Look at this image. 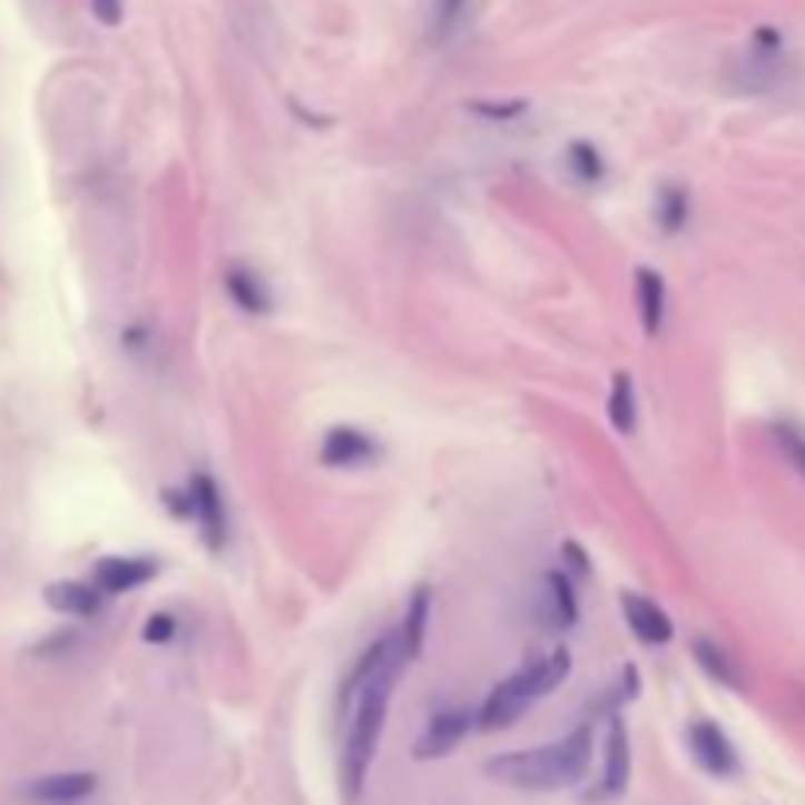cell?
I'll return each mask as SVG.
<instances>
[{
    "label": "cell",
    "instance_id": "52a82bcc",
    "mask_svg": "<svg viewBox=\"0 0 805 805\" xmlns=\"http://www.w3.org/2000/svg\"><path fill=\"white\" fill-rule=\"evenodd\" d=\"M382 457V444L370 436V432L354 429V424H338L323 436V449H318V464L323 468H362L374 464Z\"/></svg>",
    "mask_w": 805,
    "mask_h": 805
},
{
    "label": "cell",
    "instance_id": "8fae6325",
    "mask_svg": "<svg viewBox=\"0 0 805 805\" xmlns=\"http://www.w3.org/2000/svg\"><path fill=\"white\" fill-rule=\"evenodd\" d=\"M154 573H158L154 558H102V562L95 566V586H99L107 598H115V593H130L138 590V586H146Z\"/></svg>",
    "mask_w": 805,
    "mask_h": 805
},
{
    "label": "cell",
    "instance_id": "d6986e66",
    "mask_svg": "<svg viewBox=\"0 0 805 805\" xmlns=\"http://www.w3.org/2000/svg\"><path fill=\"white\" fill-rule=\"evenodd\" d=\"M691 216V197L680 189V185H665L660 197H656V225L665 233H680Z\"/></svg>",
    "mask_w": 805,
    "mask_h": 805
},
{
    "label": "cell",
    "instance_id": "4316f807",
    "mask_svg": "<svg viewBox=\"0 0 805 805\" xmlns=\"http://www.w3.org/2000/svg\"><path fill=\"white\" fill-rule=\"evenodd\" d=\"M562 554L570 558V570H573V573H586V570H590V562H586V550H581L578 542H566Z\"/></svg>",
    "mask_w": 805,
    "mask_h": 805
},
{
    "label": "cell",
    "instance_id": "9a60e30c",
    "mask_svg": "<svg viewBox=\"0 0 805 805\" xmlns=\"http://www.w3.org/2000/svg\"><path fill=\"white\" fill-rule=\"evenodd\" d=\"M691 656H696V665L704 668V673L711 676L719 688L743 691V673H739V665H735V656H730L727 648L715 645L711 637H696V640H691Z\"/></svg>",
    "mask_w": 805,
    "mask_h": 805
},
{
    "label": "cell",
    "instance_id": "5bb4252c",
    "mask_svg": "<svg viewBox=\"0 0 805 805\" xmlns=\"http://www.w3.org/2000/svg\"><path fill=\"white\" fill-rule=\"evenodd\" d=\"M665 307H668L665 275L652 272V267H637V311L648 338H656V331L665 326Z\"/></svg>",
    "mask_w": 805,
    "mask_h": 805
},
{
    "label": "cell",
    "instance_id": "44dd1931",
    "mask_svg": "<svg viewBox=\"0 0 805 805\" xmlns=\"http://www.w3.org/2000/svg\"><path fill=\"white\" fill-rule=\"evenodd\" d=\"M468 12V0H432V40H452Z\"/></svg>",
    "mask_w": 805,
    "mask_h": 805
},
{
    "label": "cell",
    "instance_id": "e0dca14e",
    "mask_svg": "<svg viewBox=\"0 0 805 805\" xmlns=\"http://www.w3.org/2000/svg\"><path fill=\"white\" fill-rule=\"evenodd\" d=\"M225 287H228V300L240 311H248V315H267V311H272V295H267L264 279H259L252 267H228Z\"/></svg>",
    "mask_w": 805,
    "mask_h": 805
},
{
    "label": "cell",
    "instance_id": "603a6c76",
    "mask_svg": "<svg viewBox=\"0 0 805 805\" xmlns=\"http://www.w3.org/2000/svg\"><path fill=\"white\" fill-rule=\"evenodd\" d=\"M774 444L786 457V464L805 480V432H797L794 424H774Z\"/></svg>",
    "mask_w": 805,
    "mask_h": 805
},
{
    "label": "cell",
    "instance_id": "2e32d148",
    "mask_svg": "<svg viewBox=\"0 0 805 805\" xmlns=\"http://www.w3.org/2000/svg\"><path fill=\"white\" fill-rule=\"evenodd\" d=\"M429 609H432L429 586H416L413 598H409V606H405V617H401V629H397V640H401V652H405V660H416V656H421L424 632H429Z\"/></svg>",
    "mask_w": 805,
    "mask_h": 805
},
{
    "label": "cell",
    "instance_id": "7402d4cb",
    "mask_svg": "<svg viewBox=\"0 0 805 805\" xmlns=\"http://www.w3.org/2000/svg\"><path fill=\"white\" fill-rule=\"evenodd\" d=\"M637 691H640V676H637V668L632 665H625V673L613 680V688L606 691V699H598V711H609V715H617L621 711V704H629V699H637Z\"/></svg>",
    "mask_w": 805,
    "mask_h": 805
},
{
    "label": "cell",
    "instance_id": "ac0fdd59",
    "mask_svg": "<svg viewBox=\"0 0 805 805\" xmlns=\"http://www.w3.org/2000/svg\"><path fill=\"white\" fill-rule=\"evenodd\" d=\"M609 424L621 436H629L637 429V390H632L629 374H613V385H609Z\"/></svg>",
    "mask_w": 805,
    "mask_h": 805
},
{
    "label": "cell",
    "instance_id": "30bf717a",
    "mask_svg": "<svg viewBox=\"0 0 805 805\" xmlns=\"http://www.w3.org/2000/svg\"><path fill=\"white\" fill-rule=\"evenodd\" d=\"M621 613H625V625H629L632 637H637L640 645H668V640H673V632H676L673 617L656 606V601H648L645 593L625 590L621 593Z\"/></svg>",
    "mask_w": 805,
    "mask_h": 805
},
{
    "label": "cell",
    "instance_id": "6da1fadb",
    "mask_svg": "<svg viewBox=\"0 0 805 805\" xmlns=\"http://www.w3.org/2000/svg\"><path fill=\"white\" fill-rule=\"evenodd\" d=\"M593 755V735L590 727L570 730L566 739L547 743L534 750H516V755H499L488 763V778L511 789H534V794H550V789H566L573 782L586 778Z\"/></svg>",
    "mask_w": 805,
    "mask_h": 805
},
{
    "label": "cell",
    "instance_id": "484cf974",
    "mask_svg": "<svg viewBox=\"0 0 805 805\" xmlns=\"http://www.w3.org/2000/svg\"><path fill=\"white\" fill-rule=\"evenodd\" d=\"M91 12L102 20L107 28L122 24V0H91Z\"/></svg>",
    "mask_w": 805,
    "mask_h": 805
},
{
    "label": "cell",
    "instance_id": "8992f818",
    "mask_svg": "<svg viewBox=\"0 0 805 805\" xmlns=\"http://www.w3.org/2000/svg\"><path fill=\"white\" fill-rule=\"evenodd\" d=\"M472 719L475 715L464 711V707H444V711H436L429 719V727L421 730V739H416V747H413V758L416 763H429V758L452 755V750L460 747V739L472 730Z\"/></svg>",
    "mask_w": 805,
    "mask_h": 805
},
{
    "label": "cell",
    "instance_id": "277c9868",
    "mask_svg": "<svg viewBox=\"0 0 805 805\" xmlns=\"http://www.w3.org/2000/svg\"><path fill=\"white\" fill-rule=\"evenodd\" d=\"M688 750L696 766L711 778H735L739 774V750L727 739V730L711 719H696L688 727Z\"/></svg>",
    "mask_w": 805,
    "mask_h": 805
},
{
    "label": "cell",
    "instance_id": "9c48e42d",
    "mask_svg": "<svg viewBox=\"0 0 805 805\" xmlns=\"http://www.w3.org/2000/svg\"><path fill=\"white\" fill-rule=\"evenodd\" d=\"M99 789V778L91 770H67V774H43V778L28 782L20 794L28 802H40V805H76L84 797H91Z\"/></svg>",
    "mask_w": 805,
    "mask_h": 805
},
{
    "label": "cell",
    "instance_id": "5b68a950",
    "mask_svg": "<svg viewBox=\"0 0 805 805\" xmlns=\"http://www.w3.org/2000/svg\"><path fill=\"white\" fill-rule=\"evenodd\" d=\"M629 766H632L629 735H625V719L621 711H617L609 715V730H606V770H601L598 789L586 794V802H613V797H621L625 786H629Z\"/></svg>",
    "mask_w": 805,
    "mask_h": 805
},
{
    "label": "cell",
    "instance_id": "d4e9b609",
    "mask_svg": "<svg viewBox=\"0 0 805 805\" xmlns=\"http://www.w3.org/2000/svg\"><path fill=\"white\" fill-rule=\"evenodd\" d=\"M475 115L495 118V122H507V118H519L527 110V102H472Z\"/></svg>",
    "mask_w": 805,
    "mask_h": 805
},
{
    "label": "cell",
    "instance_id": "4fadbf2b",
    "mask_svg": "<svg viewBox=\"0 0 805 805\" xmlns=\"http://www.w3.org/2000/svg\"><path fill=\"white\" fill-rule=\"evenodd\" d=\"M43 601L63 617H95L107 601V593L91 581H51L43 590Z\"/></svg>",
    "mask_w": 805,
    "mask_h": 805
},
{
    "label": "cell",
    "instance_id": "cb8c5ba5",
    "mask_svg": "<svg viewBox=\"0 0 805 805\" xmlns=\"http://www.w3.org/2000/svg\"><path fill=\"white\" fill-rule=\"evenodd\" d=\"M177 632V621L169 613H154L150 621H146V629H141V637L150 640V645H166L169 637Z\"/></svg>",
    "mask_w": 805,
    "mask_h": 805
},
{
    "label": "cell",
    "instance_id": "3957f363",
    "mask_svg": "<svg viewBox=\"0 0 805 805\" xmlns=\"http://www.w3.org/2000/svg\"><path fill=\"white\" fill-rule=\"evenodd\" d=\"M566 676H570V652H566V648H554L550 656H542L534 665L519 668L516 676H507L503 684H495V688L488 691V699H483L480 715H475V727L507 730L527 707L534 704V699L550 696Z\"/></svg>",
    "mask_w": 805,
    "mask_h": 805
},
{
    "label": "cell",
    "instance_id": "7a4b0ae2",
    "mask_svg": "<svg viewBox=\"0 0 805 805\" xmlns=\"http://www.w3.org/2000/svg\"><path fill=\"white\" fill-rule=\"evenodd\" d=\"M397 665H390L382 676L365 684L362 696L354 704V719H350V735H346V750H342V782H346V797L357 802L365 786V774L374 766L377 755V743H382V730H385V711H390V696H393V680H397Z\"/></svg>",
    "mask_w": 805,
    "mask_h": 805
},
{
    "label": "cell",
    "instance_id": "7c38bea8",
    "mask_svg": "<svg viewBox=\"0 0 805 805\" xmlns=\"http://www.w3.org/2000/svg\"><path fill=\"white\" fill-rule=\"evenodd\" d=\"M539 617L547 629H573L578 625V593L562 570H550L542 578V606Z\"/></svg>",
    "mask_w": 805,
    "mask_h": 805
},
{
    "label": "cell",
    "instance_id": "ba28073f",
    "mask_svg": "<svg viewBox=\"0 0 805 805\" xmlns=\"http://www.w3.org/2000/svg\"><path fill=\"white\" fill-rule=\"evenodd\" d=\"M189 495H193V519H197L200 534H205V547L220 550L228 539V511H225V499H220V488H216L205 472H197L189 480Z\"/></svg>",
    "mask_w": 805,
    "mask_h": 805
},
{
    "label": "cell",
    "instance_id": "ffe728a7",
    "mask_svg": "<svg viewBox=\"0 0 805 805\" xmlns=\"http://www.w3.org/2000/svg\"><path fill=\"white\" fill-rule=\"evenodd\" d=\"M566 166H570V174L578 177L581 185H598L601 177H606V161H601L598 146H590V141H570Z\"/></svg>",
    "mask_w": 805,
    "mask_h": 805
}]
</instances>
